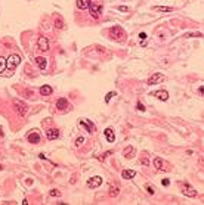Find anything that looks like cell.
Wrapping results in <instances>:
<instances>
[{
	"label": "cell",
	"instance_id": "obj_1",
	"mask_svg": "<svg viewBox=\"0 0 204 205\" xmlns=\"http://www.w3.org/2000/svg\"><path fill=\"white\" fill-rule=\"evenodd\" d=\"M109 34H111V37L115 40V41H124L126 38V33L121 27H118V25H115V27H113L111 30H109Z\"/></svg>",
	"mask_w": 204,
	"mask_h": 205
},
{
	"label": "cell",
	"instance_id": "obj_2",
	"mask_svg": "<svg viewBox=\"0 0 204 205\" xmlns=\"http://www.w3.org/2000/svg\"><path fill=\"white\" fill-rule=\"evenodd\" d=\"M19 62H21V56H19V55H16V53H12L9 58L6 59V70L13 71L15 68L19 65Z\"/></svg>",
	"mask_w": 204,
	"mask_h": 205
},
{
	"label": "cell",
	"instance_id": "obj_3",
	"mask_svg": "<svg viewBox=\"0 0 204 205\" xmlns=\"http://www.w3.org/2000/svg\"><path fill=\"white\" fill-rule=\"evenodd\" d=\"M13 106H15V111H16V112H18L21 117H24L25 114L28 112V106H27V103H24L22 100L15 99V100H13Z\"/></svg>",
	"mask_w": 204,
	"mask_h": 205
},
{
	"label": "cell",
	"instance_id": "obj_4",
	"mask_svg": "<svg viewBox=\"0 0 204 205\" xmlns=\"http://www.w3.org/2000/svg\"><path fill=\"white\" fill-rule=\"evenodd\" d=\"M154 165H155L157 170H160V171H170V170H172V165H170L169 162H166L164 159H161V158L154 159Z\"/></svg>",
	"mask_w": 204,
	"mask_h": 205
},
{
	"label": "cell",
	"instance_id": "obj_5",
	"mask_svg": "<svg viewBox=\"0 0 204 205\" xmlns=\"http://www.w3.org/2000/svg\"><path fill=\"white\" fill-rule=\"evenodd\" d=\"M181 189H182V193H183L185 196H189V198H194V196L197 195L195 189H194L191 184H188V183H181Z\"/></svg>",
	"mask_w": 204,
	"mask_h": 205
},
{
	"label": "cell",
	"instance_id": "obj_6",
	"mask_svg": "<svg viewBox=\"0 0 204 205\" xmlns=\"http://www.w3.org/2000/svg\"><path fill=\"white\" fill-rule=\"evenodd\" d=\"M89 11H90V15L93 16V18H99L101 16V12H102V7H101V5H98V3H92L90 2V5H89Z\"/></svg>",
	"mask_w": 204,
	"mask_h": 205
},
{
	"label": "cell",
	"instance_id": "obj_7",
	"mask_svg": "<svg viewBox=\"0 0 204 205\" xmlns=\"http://www.w3.org/2000/svg\"><path fill=\"white\" fill-rule=\"evenodd\" d=\"M164 80V75L163 74H160V72H155V74H152L149 78H148V86H154V84H158Z\"/></svg>",
	"mask_w": 204,
	"mask_h": 205
},
{
	"label": "cell",
	"instance_id": "obj_8",
	"mask_svg": "<svg viewBox=\"0 0 204 205\" xmlns=\"http://www.w3.org/2000/svg\"><path fill=\"white\" fill-rule=\"evenodd\" d=\"M102 184V177L99 176H95V177H90L87 180V187H90V189H95V187H99Z\"/></svg>",
	"mask_w": 204,
	"mask_h": 205
},
{
	"label": "cell",
	"instance_id": "obj_9",
	"mask_svg": "<svg viewBox=\"0 0 204 205\" xmlns=\"http://www.w3.org/2000/svg\"><path fill=\"white\" fill-rule=\"evenodd\" d=\"M37 46L40 50H43V52H46V50H49V40L46 37H39L37 40Z\"/></svg>",
	"mask_w": 204,
	"mask_h": 205
},
{
	"label": "cell",
	"instance_id": "obj_10",
	"mask_svg": "<svg viewBox=\"0 0 204 205\" xmlns=\"http://www.w3.org/2000/svg\"><path fill=\"white\" fill-rule=\"evenodd\" d=\"M151 95H152V96H155V98H158L160 100H164V102H166V100L169 99V93H167L166 90H158V92H152Z\"/></svg>",
	"mask_w": 204,
	"mask_h": 205
},
{
	"label": "cell",
	"instance_id": "obj_11",
	"mask_svg": "<svg viewBox=\"0 0 204 205\" xmlns=\"http://www.w3.org/2000/svg\"><path fill=\"white\" fill-rule=\"evenodd\" d=\"M80 125H83L84 129H86L87 131H95V125H93L92 121H89V119H80Z\"/></svg>",
	"mask_w": 204,
	"mask_h": 205
},
{
	"label": "cell",
	"instance_id": "obj_12",
	"mask_svg": "<svg viewBox=\"0 0 204 205\" xmlns=\"http://www.w3.org/2000/svg\"><path fill=\"white\" fill-rule=\"evenodd\" d=\"M40 139H41V136H40L39 131H31V133L28 134V142H30V143H39Z\"/></svg>",
	"mask_w": 204,
	"mask_h": 205
},
{
	"label": "cell",
	"instance_id": "obj_13",
	"mask_svg": "<svg viewBox=\"0 0 204 205\" xmlns=\"http://www.w3.org/2000/svg\"><path fill=\"white\" fill-rule=\"evenodd\" d=\"M104 134H105V137H107V140H108L109 143H113V142L115 140V134H114V130H113V129H105Z\"/></svg>",
	"mask_w": 204,
	"mask_h": 205
},
{
	"label": "cell",
	"instance_id": "obj_14",
	"mask_svg": "<svg viewBox=\"0 0 204 205\" xmlns=\"http://www.w3.org/2000/svg\"><path fill=\"white\" fill-rule=\"evenodd\" d=\"M56 108H58L59 111H65V109L68 108V102H67V99H64V98L58 99V102H56Z\"/></svg>",
	"mask_w": 204,
	"mask_h": 205
},
{
	"label": "cell",
	"instance_id": "obj_15",
	"mask_svg": "<svg viewBox=\"0 0 204 205\" xmlns=\"http://www.w3.org/2000/svg\"><path fill=\"white\" fill-rule=\"evenodd\" d=\"M46 136H47V139H49V140H55V139H58V137H59V131H58L56 129H50V130H47Z\"/></svg>",
	"mask_w": 204,
	"mask_h": 205
},
{
	"label": "cell",
	"instance_id": "obj_16",
	"mask_svg": "<svg viewBox=\"0 0 204 205\" xmlns=\"http://www.w3.org/2000/svg\"><path fill=\"white\" fill-rule=\"evenodd\" d=\"M123 155H124V158L130 159V158L135 155V148H133V146H127V148L123 151Z\"/></svg>",
	"mask_w": 204,
	"mask_h": 205
},
{
	"label": "cell",
	"instance_id": "obj_17",
	"mask_svg": "<svg viewBox=\"0 0 204 205\" xmlns=\"http://www.w3.org/2000/svg\"><path fill=\"white\" fill-rule=\"evenodd\" d=\"M40 95H43V96L52 95V87H50V86H41L40 87Z\"/></svg>",
	"mask_w": 204,
	"mask_h": 205
},
{
	"label": "cell",
	"instance_id": "obj_18",
	"mask_svg": "<svg viewBox=\"0 0 204 205\" xmlns=\"http://www.w3.org/2000/svg\"><path fill=\"white\" fill-rule=\"evenodd\" d=\"M90 5V0H77V7L79 9H87Z\"/></svg>",
	"mask_w": 204,
	"mask_h": 205
},
{
	"label": "cell",
	"instance_id": "obj_19",
	"mask_svg": "<svg viewBox=\"0 0 204 205\" xmlns=\"http://www.w3.org/2000/svg\"><path fill=\"white\" fill-rule=\"evenodd\" d=\"M152 9H154V11H158V12H172L173 7H170V6H154Z\"/></svg>",
	"mask_w": 204,
	"mask_h": 205
},
{
	"label": "cell",
	"instance_id": "obj_20",
	"mask_svg": "<svg viewBox=\"0 0 204 205\" xmlns=\"http://www.w3.org/2000/svg\"><path fill=\"white\" fill-rule=\"evenodd\" d=\"M121 176H123V178H133L136 176V173L133 171V170H124V171L121 173Z\"/></svg>",
	"mask_w": 204,
	"mask_h": 205
},
{
	"label": "cell",
	"instance_id": "obj_21",
	"mask_svg": "<svg viewBox=\"0 0 204 205\" xmlns=\"http://www.w3.org/2000/svg\"><path fill=\"white\" fill-rule=\"evenodd\" d=\"M36 64L39 65V68H40V70H45V68H46V59L45 58H36Z\"/></svg>",
	"mask_w": 204,
	"mask_h": 205
},
{
	"label": "cell",
	"instance_id": "obj_22",
	"mask_svg": "<svg viewBox=\"0 0 204 205\" xmlns=\"http://www.w3.org/2000/svg\"><path fill=\"white\" fill-rule=\"evenodd\" d=\"M55 27L58 28V30H61V28H64V21L59 18V16H56L55 18Z\"/></svg>",
	"mask_w": 204,
	"mask_h": 205
},
{
	"label": "cell",
	"instance_id": "obj_23",
	"mask_svg": "<svg viewBox=\"0 0 204 205\" xmlns=\"http://www.w3.org/2000/svg\"><path fill=\"white\" fill-rule=\"evenodd\" d=\"M6 70V58L5 56H0V74Z\"/></svg>",
	"mask_w": 204,
	"mask_h": 205
},
{
	"label": "cell",
	"instance_id": "obj_24",
	"mask_svg": "<svg viewBox=\"0 0 204 205\" xmlns=\"http://www.w3.org/2000/svg\"><path fill=\"white\" fill-rule=\"evenodd\" d=\"M118 193H120V189H118L117 186H113V187H109V195H111L113 198H114V196H117Z\"/></svg>",
	"mask_w": 204,
	"mask_h": 205
},
{
	"label": "cell",
	"instance_id": "obj_25",
	"mask_svg": "<svg viewBox=\"0 0 204 205\" xmlns=\"http://www.w3.org/2000/svg\"><path fill=\"white\" fill-rule=\"evenodd\" d=\"M115 96V92H109V93H107V96H105V102L108 103L109 100H111V98H114Z\"/></svg>",
	"mask_w": 204,
	"mask_h": 205
},
{
	"label": "cell",
	"instance_id": "obj_26",
	"mask_svg": "<svg viewBox=\"0 0 204 205\" xmlns=\"http://www.w3.org/2000/svg\"><path fill=\"white\" fill-rule=\"evenodd\" d=\"M147 190H148V193H149V195H154V192H155V190H154V187H152L151 184H147Z\"/></svg>",
	"mask_w": 204,
	"mask_h": 205
},
{
	"label": "cell",
	"instance_id": "obj_27",
	"mask_svg": "<svg viewBox=\"0 0 204 205\" xmlns=\"http://www.w3.org/2000/svg\"><path fill=\"white\" fill-rule=\"evenodd\" d=\"M117 9L120 11V12H129V7H127V6H118Z\"/></svg>",
	"mask_w": 204,
	"mask_h": 205
},
{
	"label": "cell",
	"instance_id": "obj_28",
	"mask_svg": "<svg viewBox=\"0 0 204 205\" xmlns=\"http://www.w3.org/2000/svg\"><path fill=\"white\" fill-rule=\"evenodd\" d=\"M141 164H142V165H147V167H148V164H149L148 158H142V159H141Z\"/></svg>",
	"mask_w": 204,
	"mask_h": 205
},
{
	"label": "cell",
	"instance_id": "obj_29",
	"mask_svg": "<svg viewBox=\"0 0 204 205\" xmlns=\"http://www.w3.org/2000/svg\"><path fill=\"white\" fill-rule=\"evenodd\" d=\"M61 195V192H58L56 189H53V190H50V196H59Z\"/></svg>",
	"mask_w": 204,
	"mask_h": 205
},
{
	"label": "cell",
	"instance_id": "obj_30",
	"mask_svg": "<svg viewBox=\"0 0 204 205\" xmlns=\"http://www.w3.org/2000/svg\"><path fill=\"white\" fill-rule=\"evenodd\" d=\"M83 142H84V139H83V137H79V139H77V143H75V145H77V146H81Z\"/></svg>",
	"mask_w": 204,
	"mask_h": 205
},
{
	"label": "cell",
	"instance_id": "obj_31",
	"mask_svg": "<svg viewBox=\"0 0 204 205\" xmlns=\"http://www.w3.org/2000/svg\"><path fill=\"white\" fill-rule=\"evenodd\" d=\"M139 38H141V40H145V38H147V34H145V33H141V34H139Z\"/></svg>",
	"mask_w": 204,
	"mask_h": 205
},
{
	"label": "cell",
	"instance_id": "obj_32",
	"mask_svg": "<svg viewBox=\"0 0 204 205\" xmlns=\"http://www.w3.org/2000/svg\"><path fill=\"white\" fill-rule=\"evenodd\" d=\"M138 109L139 111H145V108H143V105L141 103V102H138Z\"/></svg>",
	"mask_w": 204,
	"mask_h": 205
},
{
	"label": "cell",
	"instance_id": "obj_33",
	"mask_svg": "<svg viewBox=\"0 0 204 205\" xmlns=\"http://www.w3.org/2000/svg\"><path fill=\"white\" fill-rule=\"evenodd\" d=\"M170 184V180H169V178H164V180H163V186H169Z\"/></svg>",
	"mask_w": 204,
	"mask_h": 205
},
{
	"label": "cell",
	"instance_id": "obj_34",
	"mask_svg": "<svg viewBox=\"0 0 204 205\" xmlns=\"http://www.w3.org/2000/svg\"><path fill=\"white\" fill-rule=\"evenodd\" d=\"M198 93H200V96H203V95H204V87H203V86L198 89Z\"/></svg>",
	"mask_w": 204,
	"mask_h": 205
},
{
	"label": "cell",
	"instance_id": "obj_35",
	"mask_svg": "<svg viewBox=\"0 0 204 205\" xmlns=\"http://www.w3.org/2000/svg\"><path fill=\"white\" fill-rule=\"evenodd\" d=\"M2 170H3V165H2V164H0V171H2Z\"/></svg>",
	"mask_w": 204,
	"mask_h": 205
}]
</instances>
